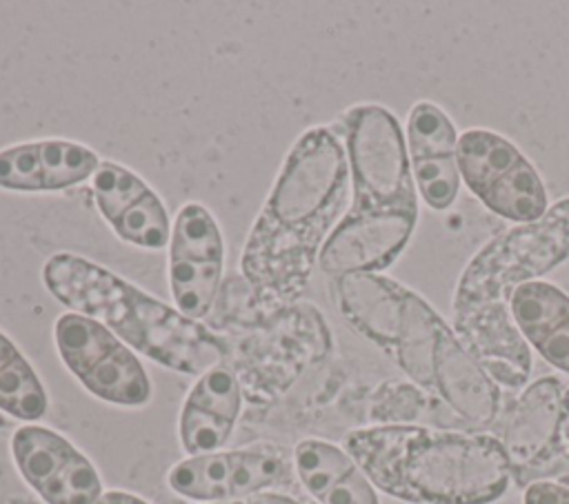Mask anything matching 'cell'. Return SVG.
Here are the masks:
<instances>
[{
  "label": "cell",
  "instance_id": "d4e9b609",
  "mask_svg": "<svg viewBox=\"0 0 569 504\" xmlns=\"http://www.w3.org/2000/svg\"><path fill=\"white\" fill-rule=\"evenodd\" d=\"M522 504H569V486L553 480H536L525 488Z\"/></svg>",
  "mask_w": 569,
  "mask_h": 504
},
{
  "label": "cell",
  "instance_id": "5bb4252c",
  "mask_svg": "<svg viewBox=\"0 0 569 504\" xmlns=\"http://www.w3.org/2000/svg\"><path fill=\"white\" fill-rule=\"evenodd\" d=\"M565 389L553 375L538 377L520 391L507 411L496 437L513 471L540 466L556 457Z\"/></svg>",
  "mask_w": 569,
  "mask_h": 504
},
{
  "label": "cell",
  "instance_id": "7a4b0ae2",
  "mask_svg": "<svg viewBox=\"0 0 569 504\" xmlns=\"http://www.w3.org/2000/svg\"><path fill=\"white\" fill-rule=\"evenodd\" d=\"M345 451L376 491L407 504H493L513 468L496 435L422 424L353 429Z\"/></svg>",
  "mask_w": 569,
  "mask_h": 504
},
{
  "label": "cell",
  "instance_id": "277c9868",
  "mask_svg": "<svg viewBox=\"0 0 569 504\" xmlns=\"http://www.w3.org/2000/svg\"><path fill=\"white\" fill-rule=\"evenodd\" d=\"M569 260V198L533 222L516 224L487 242L460 273L453 309L507 300Z\"/></svg>",
  "mask_w": 569,
  "mask_h": 504
},
{
  "label": "cell",
  "instance_id": "52a82bcc",
  "mask_svg": "<svg viewBox=\"0 0 569 504\" xmlns=\"http://www.w3.org/2000/svg\"><path fill=\"white\" fill-rule=\"evenodd\" d=\"M458 171L465 187L496 215L516 224L533 222L549 209L536 167L500 133L469 129L458 138Z\"/></svg>",
  "mask_w": 569,
  "mask_h": 504
},
{
  "label": "cell",
  "instance_id": "ffe728a7",
  "mask_svg": "<svg viewBox=\"0 0 569 504\" xmlns=\"http://www.w3.org/2000/svg\"><path fill=\"white\" fill-rule=\"evenodd\" d=\"M442 326L445 320L436 313V309L418 293L409 291L391 353L409 382L427 393H433V360Z\"/></svg>",
  "mask_w": 569,
  "mask_h": 504
},
{
  "label": "cell",
  "instance_id": "8fae6325",
  "mask_svg": "<svg viewBox=\"0 0 569 504\" xmlns=\"http://www.w3.org/2000/svg\"><path fill=\"white\" fill-rule=\"evenodd\" d=\"M418 213L407 211H347L329 233L318 264L336 278L351 273H380L407 246Z\"/></svg>",
  "mask_w": 569,
  "mask_h": 504
},
{
  "label": "cell",
  "instance_id": "6da1fadb",
  "mask_svg": "<svg viewBox=\"0 0 569 504\" xmlns=\"http://www.w3.org/2000/svg\"><path fill=\"white\" fill-rule=\"evenodd\" d=\"M349 162L338 133L311 127L291 144L247 235L240 271L251 306L273 311L307 289L349 198Z\"/></svg>",
  "mask_w": 569,
  "mask_h": 504
},
{
  "label": "cell",
  "instance_id": "484cf974",
  "mask_svg": "<svg viewBox=\"0 0 569 504\" xmlns=\"http://www.w3.org/2000/svg\"><path fill=\"white\" fill-rule=\"evenodd\" d=\"M207 504H302L291 495L284 493H276V491H262V493H253L247 497H238V500H227V502H207Z\"/></svg>",
  "mask_w": 569,
  "mask_h": 504
},
{
  "label": "cell",
  "instance_id": "30bf717a",
  "mask_svg": "<svg viewBox=\"0 0 569 504\" xmlns=\"http://www.w3.org/2000/svg\"><path fill=\"white\" fill-rule=\"evenodd\" d=\"M284 455L267 446H247L187 455L167 473L169 488L191 502H227L262 493L289 482Z\"/></svg>",
  "mask_w": 569,
  "mask_h": 504
},
{
  "label": "cell",
  "instance_id": "9c48e42d",
  "mask_svg": "<svg viewBox=\"0 0 569 504\" xmlns=\"http://www.w3.org/2000/svg\"><path fill=\"white\" fill-rule=\"evenodd\" d=\"M11 457L20 477L44 504H98L104 495L93 462L62 433L22 424L11 435Z\"/></svg>",
  "mask_w": 569,
  "mask_h": 504
},
{
  "label": "cell",
  "instance_id": "ac0fdd59",
  "mask_svg": "<svg viewBox=\"0 0 569 504\" xmlns=\"http://www.w3.org/2000/svg\"><path fill=\"white\" fill-rule=\"evenodd\" d=\"M291 464L305 491L320 504H380L376 486L345 446L305 437L296 444Z\"/></svg>",
  "mask_w": 569,
  "mask_h": 504
},
{
  "label": "cell",
  "instance_id": "9a60e30c",
  "mask_svg": "<svg viewBox=\"0 0 569 504\" xmlns=\"http://www.w3.org/2000/svg\"><path fill=\"white\" fill-rule=\"evenodd\" d=\"M242 411V389L233 371L213 366L198 375L187 393L180 417L178 440L187 455L222 451Z\"/></svg>",
  "mask_w": 569,
  "mask_h": 504
},
{
  "label": "cell",
  "instance_id": "5b68a950",
  "mask_svg": "<svg viewBox=\"0 0 569 504\" xmlns=\"http://www.w3.org/2000/svg\"><path fill=\"white\" fill-rule=\"evenodd\" d=\"M351 211L418 213L407 138L398 118L380 104L351 107L342 118Z\"/></svg>",
  "mask_w": 569,
  "mask_h": 504
},
{
  "label": "cell",
  "instance_id": "cb8c5ba5",
  "mask_svg": "<svg viewBox=\"0 0 569 504\" xmlns=\"http://www.w3.org/2000/svg\"><path fill=\"white\" fill-rule=\"evenodd\" d=\"M429 404V393L413 382L387 380L373 393L371 420L378 424H416Z\"/></svg>",
  "mask_w": 569,
  "mask_h": 504
},
{
  "label": "cell",
  "instance_id": "ba28073f",
  "mask_svg": "<svg viewBox=\"0 0 569 504\" xmlns=\"http://www.w3.org/2000/svg\"><path fill=\"white\" fill-rule=\"evenodd\" d=\"M222 271L224 240L216 218L200 202L182 204L171 222L169 238L167 273L173 306L200 322L216 304Z\"/></svg>",
  "mask_w": 569,
  "mask_h": 504
},
{
  "label": "cell",
  "instance_id": "2e32d148",
  "mask_svg": "<svg viewBox=\"0 0 569 504\" xmlns=\"http://www.w3.org/2000/svg\"><path fill=\"white\" fill-rule=\"evenodd\" d=\"M433 393L473 431L491 429L500 413V386L462 349L453 329L440 331L433 360Z\"/></svg>",
  "mask_w": 569,
  "mask_h": 504
},
{
  "label": "cell",
  "instance_id": "7402d4cb",
  "mask_svg": "<svg viewBox=\"0 0 569 504\" xmlns=\"http://www.w3.org/2000/svg\"><path fill=\"white\" fill-rule=\"evenodd\" d=\"M111 231L127 244L140 249H164L171 238V222L164 202L160 195L149 189L140 200L127 206L113 222H109Z\"/></svg>",
  "mask_w": 569,
  "mask_h": 504
},
{
  "label": "cell",
  "instance_id": "603a6c76",
  "mask_svg": "<svg viewBox=\"0 0 569 504\" xmlns=\"http://www.w3.org/2000/svg\"><path fill=\"white\" fill-rule=\"evenodd\" d=\"M96 206L104 222H113L127 206L140 200L151 187L124 164L102 160L91 178Z\"/></svg>",
  "mask_w": 569,
  "mask_h": 504
},
{
  "label": "cell",
  "instance_id": "44dd1931",
  "mask_svg": "<svg viewBox=\"0 0 569 504\" xmlns=\"http://www.w3.org/2000/svg\"><path fill=\"white\" fill-rule=\"evenodd\" d=\"M0 411L31 424L47 415L49 395L31 362L0 331Z\"/></svg>",
  "mask_w": 569,
  "mask_h": 504
},
{
  "label": "cell",
  "instance_id": "3957f363",
  "mask_svg": "<svg viewBox=\"0 0 569 504\" xmlns=\"http://www.w3.org/2000/svg\"><path fill=\"white\" fill-rule=\"evenodd\" d=\"M42 284L71 313L98 320L129 349L176 373L202 375L227 353L202 322L84 255L53 253L42 266Z\"/></svg>",
  "mask_w": 569,
  "mask_h": 504
},
{
  "label": "cell",
  "instance_id": "d6986e66",
  "mask_svg": "<svg viewBox=\"0 0 569 504\" xmlns=\"http://www.w3.org/2000/svg\"><path fill=\"white\" fill-rule=\"evenodd\" d=\"M511 317L536 353L569 375V293L533 280L509 295Z\"/></svg>",
  "mask_w": 569,
  "mask_h": 504
},
{
  "label": "cell",
  "instance_id": "4fadbf2b",
  "mask_svg": "<svg viewBox=\"0 0 569 504\" xmlns=\"http://www.w3.org/2000/svg\"><path fill=\"white\" fill-rule=\"evenodd\" d=\"M93 149L73 140H38L0 149V189L53 193L82 184L100 167Z\"/></svg>",
  "mask_w": 569,
  "mask_h": 504
},
{
  "label": "cell",
  "instance_id": "e0dca14e",
  "mask_svg": "<svg viewBox=\"0 0 569 504\" xmlns=\"http://www.w3.org/2000/svg\"><path fill=\"white\" fill-rule=\"evenodd\" d=\"M333 293L342 317L367 340L393 351L409 289L378 273L336 278Z\"/></svg>",
  "mask_w": 569,
  "mask_h": 504
},
{
  "label": "cell",
  "instance_id": "4316f807",
  "mask_svg": "<svg viewBox=\"0 0 569 504\" xmlns=\"http://www.w3.org/2000/svg\"><path fill=\"white\" fill-rule=\"evenodd\" d=\"M556 455L569 457V386L565 389V395H562V415H560Z\"/></svg>",
  "mask_w": 569,
  "mask_h": 504
},
{
  "label": "cell",
  "instance_id": "8992f818",
  "mask_svg": "<svg viewBox=\"0 0 569 504\" xmlns=\"http://www.w3.org/2000/svg\"><path fill=\"white\" fill-rule=\"evenodd\" d=\"M53 342L69 373L98 400L138 409L151 395V377L120 337L89 315L62 313L53 324Z\"/></svg>",
  "mask_w": 569,
  "mask_h": 504
},
{
  "label": "cell",
  "instance_id": "83f0119b",
  "mask_svg": "<svg viewBox=\"0 0 569 504\" xmlns=\"http://www.w3.org/2000/svg\"><path fill=\"white\" fill-rule=\"evenodd\" d=\"M98 504H149L144 497L129 493V491H104V495L100 497Z\"/></svg>",
  "mask_w": 569,
  "mask_h": 504
},
{
  "label": "cell",
  "instance_id": "7c38bea8",
  "mask_svg": "<svg viewBox=\"0 0 569 504\" xmlns=\"http://www.w3.org/2000/svg\"><path fill=\"white\" fill-rule=\"evenodd\" d=\"M453 333L498 386L529 384L531 346L518 331L507 300L453 309Z\"/></svg>",
  "mask_w": 569,
  "mask_h": 504
}]
</instances>
